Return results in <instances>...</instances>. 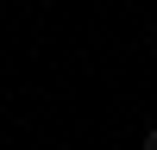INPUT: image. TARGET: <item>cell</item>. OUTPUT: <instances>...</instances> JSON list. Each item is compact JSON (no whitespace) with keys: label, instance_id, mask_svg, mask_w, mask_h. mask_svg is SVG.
<instances>
[{"label":"cell","instance_id":"1","mask_svg":"<svg viewBox=\"0 0 157 150\" xmlns=\"http://www.w3.org/2000/svg\"><path fill=\"white\" fill-rule=\"evenodd\" d=\"M145 150H157V125H151V131H145Z\"/></svg>","mask_w":157,"mask_h":150}]
</instances>
